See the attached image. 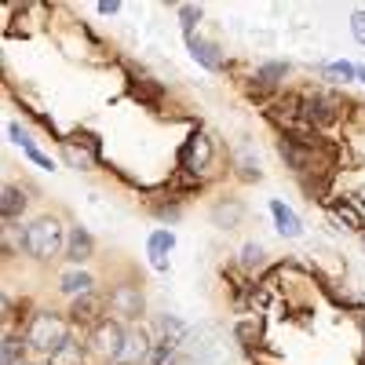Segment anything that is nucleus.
I'll return each instance as SVG.
<instances>
[{
	"mask_svg": "<svg viewBox=\"0 0 365 365\" xmlns=\"http://www.w3.org/2000/svg\"><path fill=\"white\" fill-rule=\"evenodd\" d=\"M241 263H245L249 270L259 267V263H263V249H259V245H245V249H241Z\"/></svg>",
	"mask_w": 365,
	"mask_h": 365,
	"instance_id": "nucleus-25",
	"label": "nucleus"
},
{
	"mask_svg": "<svg viewBox=\"0 0 365 365\" xmlns=\"http://www.w3.org/2000/svg\"><path fill=\"white\" fill-rule=\"evenodd\" d=\"M8 135H11V143L29 146V135H26V128H22V125H8Z\"/></svg>",
	"mask_w": 365,
	"mask_h": 365,
	"instance_id": "nucleus-30",
	"label": "nucleus"
},
{
	"mask_svg": "<svg viewBox=\"0 0 365 365\" xmlns=\"http://www.w3.org/2000/svg\"><path fill=\"white\" fill-rule=\"evenodd\" d=\"M187 48H190V55H194V63H201L205 70H212V73L223 70V55H220L216 44H208V41H201V37H190Z\"/></svg>",
	"mask_w": 365,
	"mask_h": 365,
	"instance_id": "nucleus-12",
	"label": "nucleus"
},
{
	"mask_svg": "<svg viewBox=\"0 0 365 365\" xmlns=\"http://www.w3.org/2000/svg\"><path fill=\"white\" fill-rule=\"evenodd\" d=\"M22 336H26V347L29 351H37V354H51L58 344H63L70 332H66V322L51 314V311H37L34 318H29V325L22 329Z\"/></svg>",
	"mask_w": 365,
	"mask_h": 365,
	"instance_id": "nucleus-2",
	"label": "nucleus"
},
{
	"mask_svg": "<svg viewBox=\"0 0 365 365\" xmlns=\"http://www.w3.org/2000/svg\"><path fill=\"white\" fill-rule=\"evenodd\" d=\"M289 77V63H263L256 73H252V84H249V96L256 99H263L267 91H278L282 88V81Z\"/></svg>",
	"mask_w": 365,
	"mask_h": 365,
	"instance_id": "nucleus-7",
	"label": "nucleus"
},
{
	"mask_svg": "<svg viewBox=\"0 0 365 365\" xmlns=\"http://www.w3.org/2000/svg\"><path fill=\"white\" fill-rule=\"evenodd\" d=\"M81 358H84V347H81L73 336H66L63 344H58V347L48 354L51 365H81Z\"/></svg>",
	"mask_w": 365,
	"mask_h": 365,
	"instance_id": "nucleus-18",
	"label": "nucleus"
},
{
	"mask_svg": "<svg viewBox=\"0 0 365 365\" xmlns=\"http://www.w3.org/2000/svg\"><path fill=\"white\" fill-rule=\"evenodd\" d=\"M179 22H182V34H187V41H190V37H194V22H201V8L182 4V8H179Z\"/></svg>",
	"mask_w": 365,
	"mask_h": 365,
	"instance_id": "nucleus-23",
	"label": "nucleus"
},
{
	"mask_svg": "<svg viewBox=\"0 0 365 365\" xmlns=\"http://www.w3.org/2000/svg\"><path fill=\"white\" fill-rule=\"evenodd\" d=\"M120 344H125V329H120V322H113V318H103L88 336V351L99 354V358H110V361L117 358Z\"/></svg>",
	"mask_w": 365,
	"mask_h": 365,
	"instance_id": "nucleus-5",
	"label": "nucleus"
},
{
	"mask_svg": "<svg viewBox=\"0 0 365 365\" xmlns=\"http://www.w3.org/2000/svg\"><path fill=\"white\" fill-rule=\"evenodd\" d=\"M120 11V0H103L99 4V15H117Z\"/></svg>",
	"mask_w": 365,
	"mask_h": 365,
	"instance_id": "nucleus-31",
	"label": "nucleus"
},
{
	"mask_svg": "<svg viewBox=\"0 0 365 365\" xmlns=\"http://www.w3.org/2000/svg\"><path fill=\"white\" fill-rule=\"evenodd\" d=\"M270 216H274V227H278L285 237H299V234H303V223H299V216H296V212H292L285 201H278V197H274V201H270Z\"/></svg>",
	"mask_w": 365,
	"mask_h": 365,
	"instance_id": "nucleus-11",
	"label": "nucleus"
},
{
	"mask_svg": "<svg viewBox=\"0 0 365 365\" xmlns=\"http://www.w3.org/2000/svg\"><path fill=\"white\" fill-rule=\"evenodd\" d=\"M358 365H365V354H361V361H358Z\"/></svg>",
	"mask_w": 365,
	"mask_h": 365,
	"instance_id": "nucleus-34",
	"label": "nucleus"
},
{
	"mask_svg": "<svg viewBox=\"0 0 365 365\" xmlns=\"http://www.w3.org/2000/svg\"><path fill=\"white\" fill-rule=\"evenodd\" d=\"M150 358V340H146V332L143 329H128L125 332V344H120L113 365H139Z\"/></svg>",
	"mask_w": 365,
	"mask_h": 365,
	"instance_id": "nucleus-8",
	"label": "nucleus"
},
{
	"mask_svg": "<svg viewBox=\"0 0 365 365\" xmlns=\"http://www.w3.org/2000/svg\"><path fill=\"white\" fill-rule=\"evenodd\" d=\"M154 365H175V358H172V347H168V344H158V351H154Z\"/></svg>",
	"mask_w": 365,
	"mask_h": 365,
	"instance_id": "nucleus-28",
	"label": "nucleus"
},
{
	"mask_svg": "<svg viewBox=\"0 0 365 365\" xmlns=\"http://www.w3.org/2000/svg\"><path fill=\"white\" fill-rule=\"evenodd\" d=\"M241 216H245V205H241L237 197H227V201H220L216 208H212V220H216V227H237Z\"/></svg>",
	"mask_w": 365,
	"mask_h": 365,
	"instance_id": "nucleus-17",
	"label": "nucleus"
},
{
	"mask_svg": "<svg viewBox=\"0 0 365 365\" xmlns=\"http://www.w3.org/2000/svg\"><path fill=\"white\" fill-rule=\"evenodd\" d=\"M22 208H26V194H22V187H4V194H0V216H4V223H11V220H19L22 216Z\"/></svg>",
	"mask_w": 365,
	"mask_h": 365,
	"instance_id": "nucleus-15",
	"label": "nucleus"
},
{
	"mask_svg": "<svg viewBox=\"0 0 365 365\" xmlns=\"http://www.w3.org/2000/svg\"><path fill=\"white\" fill-rule=\"evenodd\" d=\"M22 344H26V336L22 332H8L4 336V365H22Z\"/></svg>",
	"mask_w": 365,
	"mask_h": 365,
	"instance_id": "nucleus-20",
	"label": "nucleus"
},
{
	"mask_svg": "<svg viewBox=\"0 0 365 365\" xmlns=\"http://www.w3.org/2000/svg\"><path fill=\"white\" fill-rule=\"evenodd\" d=\"M358 81H365V66H358Z\"/></svg>",
	"mask_w": 365,
	"mask_h": 365,
	"instance_id": "nucleus-32",
	"label": "nucleus"
},
{
	"mask_svg": "<svg viewBox=\"0 0 365 365\" xmlns=\"http://www.w3.org/2000/svg\"><path fill=\"white\" fill-rule=\"evenodd\" d=\"M154 212H158V220H179V205L175 201L172 205H158Z\"/></svg>",
	"mask_w": 365,
	"mask_h": 365,
	"instance_id": "nucleus-29",
	"label": "nucleus"
},
{
	"mask_svg": "<svg viewBox=\"0 0 365 365\" xmlns=\"http://www.w3.org/2000/svg\"><path fill=\"white\" fill-rule=\"evenodd\" d=\"M208 165H212V139H208V135H201V132H194L187 143L179 146V168H182V172L201 175Z\"/></svg>",
	"mask_w": 365,
	"mask_h": 365,
	"instance_id": "nucleus-6",
	"label": "nucleus"
},
{
	"mask_svg": "<svg viewBox=\"0 0 365 365\" xmlns=\"http://www.w3.org/2000/svg\"><path fill=\"white\" fill-rule=\"evenodd\" d=\"M237 340H241V347H245V351H256L259 347V325L256 322H241L237 325Z\"/></svg>",
	"mask_w": 365,
	"mask_h": 365,
	"instance_id": "nucleus-21",
	"label": "nucleus"
},
{
	"mask_svg": "<svg viewBox=\"0 0 365 365\" xmlns=\"http://www.w3.org/2000/svg\"><path fill=\"white\" fill-rule=\"evenodd\" d=\"M106 311L113 322H135L143 314V289L132 285V282H120L110 289L106 296Z\"/></svg>",
	"mask_w": 365,
	"mask_h": 365,
	"instance_id": "nucleus-4",
	"label": "nucleus"
},
{
	"mask_svg": "<svg viewBox=\"0 0 365 365\" xmlns=\"http://www.w3.org/2000/svg\"><path fill=\"white\" fill-rule=\"evenodd\" d=\"M340 110H344V99L332 96V91H307V96H299V117L307 120L311 128L336 125Z\"/></svg>",
	"mask_w": 365,
	"mask_h": 365,
	"instance_id": "nucleus-3",
	"label": "nucleus"
},
{
	"mask_svg": "<svg viewBox=\"0 0 365 365\" xmlns=\"http://www.w3.org/2000/svg\"><path fill=\"white\" fill-rule=\"evenodd\" d=\"M22 150H26V158L34 161V165H41V168H55V165H51V158H44V154H41V150H37L34 143H29V146H22Z\"/></svg>",
	"mask_w": 365,
	"mask_h": 365,
	"instance_id": "nucleus-27",
	"label": "nucleus"
},
{
	"mask_svg": "<svg viewBox=\"0 0 365 365\" xmlns=\"http://www.w3.org/2000/svg\"><path fill=\"white\" fill-rule=\"evenodd\" d=\"M175 245V234L172 230H154L150 234V256H154V267L165 270V252Z\"/></svg>",
	"mask_w": 365,
	"mask_h": 365,
	"instance_id": "nucleus-19",
	"label": "nucleus"
},
{
	"mask_svg": "<svg viewBox=\"0 0 365 365\" xmlns=\"http://www.w3.org/2000/svg\"><path fill=\"white\" fill-rule=\"evenodd\" d=\"M128 88H132V99L146 103V106H158L161 96H165V88L154 81V77H146V73H132L128 77Z\"/></svg>",
	"mask_w": 365,
	"mask_h": 365,
	"instance_id": "nucleus-10",
	"label": "nucleus"
},
{
	"mask_svg": "<svg viewBox=\"0 0 365 365\" xmlns=\"http://www.w3.org/2000/svg\"><path fill=\"white\" fill-rule=\"evenodd\" d=\"M329 205H332V216H336L344 227L365 230V212H361V205H358L354 197H332Z\"/></svg>",
	"mask_w": 365,
	"mask_h": 365,
	"instance_id": "nucleus-9",
	"label": "nucleus"
},
{
	"mask_svg": "<svg viewBox=\"0 0 365 365\" xmlns=\"http://www.w3.org/2000/svg\"><path fill=\"white\" fill-rule=\"evenodd\" d=\"M91 274H84V270H66L63 274V282H58V289H63L66 296H73V299H81V296H91Z\"/></svg>",
	"mask_w": 365,
	"mask_h": 365,
	"instance_id": "nucleus-16",
	"label": "nucleus"
},
{
	"mask_svg": "<svg viewBox=\"0 0 365 365\" xmlns=\"http://www.w3.org/2000/svg\"><path fill=\"white\" fill-rule=\"evenodd\" d=\"M22 365H37V361H22Z\"/></svg>",
	"mask_w": 365,
	"mask_h": 365,
	"instance_id": "nucleus-33",
	"label": "nucleus"
},
{
	"mask_svg": "<svg viewBox=\"0 0 365 365\" xmlns=\"http://www.w3.org/2000/svg\"><path fill=\"white\" fill-rule=\"evenodd\" d=\"M66 237H63V223H58L55 216H41L26 227L22 234V249L34 256V259H55L58 252H63Z\"/></svg>",
	"mask_w": 365,
	"mask_h": 365,
	"instance_id": "nucleus-1",
	"label": "nucleus"
},
{
	"mask_svg": "<svg viewBox=\"0 0 365 365\" xmlns=\"http://www.w3.org/2000/svg\"><path fill=\"white\" fill-rule=\"evenodd\" d=\"M161 332H165V340H161V344L175 347V344L182 340V332H187V325H182L179 318H165V322H161Z\"/></svg>",
	"mask_w": 365,
	"mask_h": 365,
	"instance_id": "nucleus-22",
	"label": "nucleus"
},
{
	"mask_svg": "<svg viewBox=\"0 0 365 365\" xmlns=\"http://www.w3.org/2000/svg\"><path fill=\"white\" fill-rule=\"evenodd\" d=\"M96 311H99V299L96 296H81V299H73V307H70V322L84 325V329H96L103 322Z\"/></svg>",
	"mask_w": 365,
	"mask_h": 365,
	"instance_id": "nucleus-13",
	"label": "nucleus"
},
{
	"mask_svg": "<svg viewBox=\"0 0 365 365\" xmlns=\"http://www.w3.org/2000/svg\"><path fill=\"white\" fill-rule=\"evenodd\" d=\"M91 249H96L91 234H88V230H81V227H73V230H70V237H66V259L84 263V259L91 256Z\"/></svg>",
	"mask_w": 365,
	"mask_h": 365,
	"instance_id": "nucleus-14",
	"label": "nucleus"
},
{
	"mask_svg": "<svg viewBox=\"0 0 365 365\" xmlns=\"http://www.w3.org/2000/svg\"><path fill=\"white\" fill-rule=\"evenodd\" d=\"M351 34H354V41L365 48V11H354V15H351Z\"/></svg>",
	"mask_w": 365,
	"mask_h": 365,
	"instance_id": "nucleus-26",
	"label": "nucleus"
},
{
	"mask_svg": "<svg viewBox=\"0 0 365 365\" xmlns=\"http://www.w3.org/2000/svg\"><path fill=\"white\" fill-rule=\"evenodd\" d=\"M322 73H325V77H336V81H344V84H347V81H354V77H358V66H351V63H329Z\"/></svg>",
	"mask_w": 365,
	"mask_h": 365,
	"instance_id": "nucleus-24",
	"label": "nucleus"
}]
</instances>
